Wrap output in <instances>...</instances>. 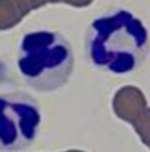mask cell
I'll list each match as a JSON object with an SVG mask.
<instances>
[{"label": "cell", "instance_id": "obj_1", "mask_svg": "<svg viewBox=\"0 0 150 152\" xmlns=\"http://www.w3.org/2000/svg\"><path fill=\"white\" fill-rule=\"evenodd\" d=\"M87 52L97 69L115 75L131 73L147 56V29L128 11H117L92 23Z\"/></svg>", "mask_w": 150, "mask_h": 152}, {"label": "cell", "instance_id": "obj_2", "mask_svg": "<svg viewBox=\"0 0 150 152\" xmlns=\"http://www.w3.org/2000/svg\"><path fill=\"white\" fill-rule=\"evenodd\" d=\"M18 68L32 88L41 91L54 90L63 86L72 73L71 46L57 33H29L20 43Z\"/></svg>", "mask_w": 150, "mask_h": 152}, {"label": "cell", "instance_id": "obj_3", "mask_svg": "<svg viewBox=\"0 0 150 152\" xmlns=\"http://www.w3.org/2000/svg\"><path fill=\"white\" fill-rule=\"evenodd\" d=\"M41 123L38 103L24 94L0 95V151L18 152L31 146Z\"/></svg>", "mask_w": 150, "mask_h": 152}]
</instances>
